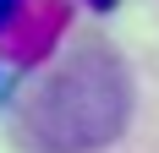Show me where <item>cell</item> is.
<instances>
[{
    "label": "cell",
    "mask_w": 159,
    "mask_h": 153,
    "mask_svg": "<svg viewBox=\"0 0 159 153\" xmlns=\"http://www.w3.org/2000/svg\"><path fill=\"white\" fill-rule=\"evenodd\" d=\"M132 115V76L110 44H77L16 109L33 153H93L121 137Z\"/></svg>",
    "instance_id": "cell-1"
},
{
    "label": "cell",
    "mask_w": 159,
    "mask_h": 153,
    "mask_svg": "<svg viewBox=\"0 0 159 153\" xmlns=\"http://www.w3.org/2000/svg\"><path fill=\"white\" fill-rule=\"evenodd\" d=\"M16 11H22V0H0V38H6V28L16 22Z\"/></svg>",
    "instance_id": "cell-2"
},
{
    "label": "cell",
    "mask_w": 159,
    "mask_h": 153,
    "mask_svg": "<svg viewBox=\"0 0 159 153\" xmlns=\"http://www.w3.org/2000/svg\"><path fill=\"white\" fill-rule=\"evenodd\" d=\"M88 6H99V11H104V6H115V0H88Z\"/></svg>",
    "instance_id": "cell-3"
}]
</instances>
